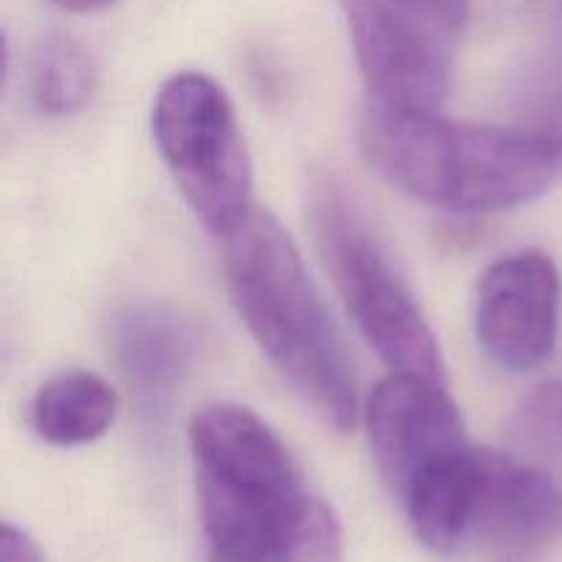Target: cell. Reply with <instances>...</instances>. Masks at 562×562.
Returning <instances> with one entry per match:
<instances>
[{
	"instance_id": "6da1fadb",
	"label": "cell",
	"mask_w": 562,
	"mask_h": 562,
	"mask_svg": "<svg viewBox=\"0 0 562 562\" xmlns=\"http://www.w3.org/2000/svg\"><path fill=\"white\" fill-rule=\"evenodd\" d=\"M201 519L223 562H338L344 532L335 510L307 492L283 439L236 404L192 417Z\"/></svg>"
},
{
	"instance_id": "7a4b0ae2",
	"label": "cell",
	"mask_w": 562,
	"mask_h": 562,
	"mask_svg": "<svg viewBox=\"0 0 562 562\" xmlns=\"http://www.w3.org/2000/svg\"><path fill=\"white\" fill-rule=\"evenodd\" d=\"M357 135L366 162L387 184L453 214L519 209L562 179L560 130L467 124L371 99Z\"/></svg>"
},
{
	"instance_id": "3957f363",
	"label": "cell",
	"mask_w": 562,
	"mask_h": 562,
	"mask_svg": "<svg viewBox=\"0 0 562 562\" xmlns=\"http://www.w3.org/2000/svg\"><path fill=\"white\" fill-rule=\"evenodd\" d=\"M225 280L236 313L269 362L329 428L351 431L357 376L349 351L294 239L272 214L252 206L225 236Z\"/></svg>"
},
{
	"instance_id": "277c9868",
	"label": "cell",
	"mask_w": 562,
	"mask_h": 562,
	"mask_svg": "<svg viewBox=\"0 0 562 562\" xmlns=\"http://www.w3.org/2000/svg\"><path fill=\"white\" fill-rule=\"evenodd\" d=\"M311 225L335 289L384 366L393 368V373L445 382L442 349L431 324L355 203L333 179L313 184Z\"/></svg>"
},
{
	"instance_id": "5b68a950",
	"label": "cell",
	"mask_w": 562,
	"mask_h": 562,
	"mask_svg": "<svg viewBox=\"0 0 562 562\" xmlns=\"http://www.w3.org/2000/svg\"><path fill=\"white\" fill-rule=\"evenodd\" d=\"M151 130L192 212L225 239L252 209L250 151L225 88L201 71L168 77L154 99Z\"/></svg>"
},
{
	"instance_id": "8992f818",
	"label": "cell",
	"mask_w": 562,
	"mask_h": 562,
	"mask_svg": "<svg viewBox=\"0 0 562 562\" xmlns=\"http://www.w3.org/2000/svg\"><path fill=\"white\" fill-rule=\"evenodd\" d=\"M371 99L398 110L442 108L461 33L401 0H340Z\"/></svg>"
},
{
	"instance_id": "52a82bcc",
	"label": "cell",
	"mask_w": 562,
	"mask_h": 562,
	"mask_svg": "<svg viewBox=\"0 0 562 562\" xmlns=\"http://www.w3.org/2000/svg\"><path fill=\"white\" fill-rule=\"evenodd\" d=\"M560 305L562 278L547 252L525 250L499 258L477 283V340L505 371H536L558 344Z\"/></svg>"
},
{
	"instance_id": "ba28073f",
	"label": "cell",
	"mask_w": 562,
	"mask_h": 562,
	"mask_svg": "<svg viewBox=\"0 0 562 562\" xmlns=\"http://www.w3.org/2000/svg\"><path fill=\"white\" fill-rule=\"evenodd\" d=\"M379 472L395 494L434 461L470 448L453 395L439 379L393 373L373 390L366 409Z\"/></svg>"
},
{
	"instance_id": "9c48e42d",
	"label": "cell",
	"mask_w": 562,
	"mask_h": 562,
	"mask_svg": "<svg viewBox=\"0 0 562 562\" xmlns=\"http://www.w3.org/2000/svg\"><path fill=\"white\" fill-rule=\"evenodd\" d=\"M475 536L508 560L530 558L562 538V488L543 470L481 450Z\"/></svg>"
},
{
	"instance_id": "30bf717a",
	"label": "cell",
	"mask_w": 562,
	"mask_h": 562,
	"mask_svg": "<svg viewBox=\"0 0 562 562\" xmlns=\"http://www.w3.org/2000/svg\"><path fill=\"white\" fill-rule=\"evenodd\" d=\"M481 450L464 448L417 472L398 494L423 547L450 554L475 530L481 499Z\"/></svg>"
},
{
	"instance_id": "8fae6325",
	"label": "cell",
	"mask_w": 562,
	"mask_h": 562,
	"mask_svg": "<svg viewBox=\"0 0 562 562\" xmlns=\"http://www.w3.org/2000/svg\"><path fill=\"white\" fill-rule=\"evenodd\" d=\"M115 412L119 398L102 376L91 371H64L38 387L31 420L44 442L75 448L104 437Z\"/></svg>"
},
{
	"instance_id": "7c38bea8",
	"label": "cell",
	"mask_w": 562,
	"mask_h": 562,
	"mask_svg": "<svg viewBox=\"0 0 562 562\" xmlns=\"http://www.w3.org/2000/svg\"><path fill=\"white\" fill-rule=\"evenodd\" d=\"M119 355L140 393L159 395L176 382L190 355L187 329L157 311L130 313L119 327Z\"/></svg>"
},
{
	"instance_id": "4fadbf2b",
	"label": "cell",
	"mask_w": 562,
	"mask_h": 562,
	"mask_svg": "<svg viewBox=\"0 0 562 562\" xmlns=\"http://www.w3.org/2000/svg\"><path fill=\"white\" fill-rule=\"evenodd\" d=\"M31 99L49 119H69L91 104L97 69L82 44L69 36H49L36 44L27 66Z\"/></svg>"
},
{
	"instance_id": "5bb4252c",
	"label": "cell",
	"mask_w": 562,
	"mask_h": 562,
	"mask_svg": "<svg viewBox=\"0 0 562 562\" xmlns=\"http://www.w3.org/2000/svg\"><path fill=\"white\" fill-rule=\"evenodd\" d=\"M514 431L525 445L562 450V384H543L516 412Z\"/></svg>"
},
{
	"instance_id": "9a60e30c",
	"label": "cell",
	"mask_w": 562,
	"mask_h": 562,
	"mask_svg": "<svg viewBox=\"0 0 562 562\" xmlns=\"http://www.w3.org/2000/svg\"><path fill=\"white\" fill-rule=\"evenodd\" d=\"M0 562H44V552L22 527L3 521V530H0Z\"/></svg>"
},
{
	"instance_id": "2e32d148",
	"label": "cell",
	"mask_w": 562,
	"mask_h": 562,
	"mask_svg": "<svg viewBox=\"0 0 562 562\" xmlns=\"http://www.w3.org/2000/svg\"><path fill=\"white\" fill-rule=\"evenodd\" d=\"M401 3L412 5V9L442 22V25L453 27L456 33L464 31L467 14H470V0H401Z\"/></svg>"
},
{
	"instance_id": "e0dca14e",
	"label": "cell",
	"mask_w": 562,
	"mask_h": 562,
	"mask_svg": "<svg viewBox=\"0 0 562 562\" xmlns=\"http://www.w3.org/2000/svg\"><path fill=\"white\" fill-rule=\"evenodd\" d=\"M58 5H64V9L69 11H99V9H108V5H113L115 0H55Z\"/></svg>"
},
{
	"instance_id": "ac0fdd59",
	"label": "cell",
	"mask_w": 562,
	"mask_h": 562,
	"mask_svg": "<svg viewBox=\"0 0 562 562\" xmlns=\"http://www.w3.org/2000/svg\"><path fill=\"white\" fill-rule=\"evenodd\" d=\"M558 27H560V36H562V0H558Z\"/></svg>"
}]
</instances>
